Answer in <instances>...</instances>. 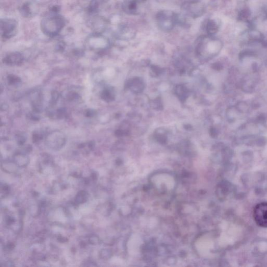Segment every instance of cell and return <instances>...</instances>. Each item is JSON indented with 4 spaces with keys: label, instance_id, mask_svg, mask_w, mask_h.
<instances>
[{
    "label": "cell",
    "instance_id": "cell-1",
    "mask_svg": "<svg viewBox=\"0 0 267 267\" xmlns=\"http://www.w3.org/2000/svg\"><path fill=\"white\" fill-rule=\"evenodd\" d=\"M64 26V19L61 16L57 14L45 17L41 21L42 32L50 37L58 35Z\"/></svg>",
    "mask_w": 267,
    "mask_h": 267
},
{
    "label": "cell",
    "instance_id": "cell-2",
    "mask_svg": "<svg viewBox=\"0 0 267 267\" xmlns=\"http://www.w3.org/2000/svg\"><path fill=\"white\" fill-rule=\"evenodd\" d=\"M66 142V137L62 132L53 131L50 133L46 137V144L48 147L53 150L62 148Z\"/></svg>",
    "mask_w": 267,
    "mask_h": 267
},
{
    "label": "cell",
    "instance_id": "cell-3",
    "mask_svg": "<svg viewBox=\"0 0 267 267\" xmlns=\"http://www.w3.org/2000/svg\"><path fill=\"white\" fill-rule=\"evenodd\" d=\"M178 15L170 12L163 11L159 12L157 15V19L160 28L164 30H169L174 27L177 22Z\"/></svg>",
    "mask_w": 267,
    "mask_h": 267
},
{
    "label": "cell",
    "instance_id": "cell-4",
    "mask_svg": "<svg viewBox=\"0 0 267 267\" xmlns=\"http://www.w3.org/2000/svg\"><path fill=\"white\" fill-rule=\"evenodd\" d=\"M16 21L12 19H3L0 21L1 35L2 38L8 39L14 37L17 33Z\"/></svg>",
    "mask_w": 267,
    "mask_h": 267
},
{
    "label": "cell",
    "instance_id": "cell-5",
    "mask_svg": "<svg viewBox=\"0 0 267 267\" xmlns=\"http://www.w3.org/2000/svg\"><path fill=\"white\" fill-rule=\"evenodd\" d=\"M255 221L258 226L267 228V202L257 204L253 212Z\"/></svg>",
    "mask_w": 267,
    "mask_h": 267
},
{
    "label": "cell",
    "instance_id": "cell-6",
    "mask_svg": "<svg viewBox=\"0 0 267 267\" xmlns=\"http://www.w3.org/2000/svg\"><path fill=\"white\" fill-rule=\"evenodd\" d=\"M126 89L136 94L142 93L145 88V83L143 79L136 77L128 79L125 83Z\"/></svg>",
    "mask_w": 267,
    "mask_h": 267
},
{
    "label": "cell",
    "instance_id": "cell-7",
    "mask_svg": "<svg viewBox=\"0 0 267 267\" xmlns=\"http://www.w3.org/2000/svg\"><path fill=\"white\" fill-rule=\"evenodd\" d=\"M37 5L31 2H27L23 4L19 8V12L22 16L26 18H29L34 16L37 14Z\"/></svg>",
    "mask_w": 267,
    "mask_h": 267
},
{
    "label": "cell",
    "instance_id": "cell-8",
    "mask_svg": "<svg viewBox=\"0 0 267 267\" xmlns=\"http://www.w3.org/2000/svg\"><path fill=\"white\" fill-rule=\"evenodd\" d=\"M24 61V56L19 52H13L3 59V62L7 65H19Z\"/></svg>",
    "mask_w": 267,
    "mask_h": 267
},
{
    "label": "cell",
    "instance_id": "cell-9",
    "mask_svg": "<svg viewBox=\"0 0 267 267\" xmlns=\"http://www.w3.org/2000/svg\"><path fill=\"white\" fill-rule=\"evenodd\" d=\"M174 93L177 97L183 102L185 101L189 96V89L184 85L176 86L175 88Z\"/></svg>",
    "mask_w": 267,
    "mask_h": 267
},
{
    "label": "cell",
    "instance_id": "cell-10",
    "mask_svg": "<svg viewBox=\"0 0 267 267\" xmlns=\"http://www.w3.org/2000/svg\"><path fill=\"white\" fill-rule=\"evenodd\" d=\"M14 160L16 165L19 167H25L29 162V158L23 153H17L14 156Z\"/></svg>",
    "mask_w": 267,
    "mask_h": 267
},
{
    "label": "cell",
    "instance_id": "cell-11",
    "mask_svg": "<svg viewBox=\"0 0 267 267\" xmlns=\"http://www.w3.org/2000/svg\"><path fill=\"white\" fill-rule=\"evenodd\" d=\"M101 97L106 102H112L115 99V93L111 88H106L102 91Z\"/></svg>",
    "mask_w": 267,
    "mask_h": 267
},
{
    "label": "cell",
    "instance_id": "cell-12",
    "mask_svg": "<svg viewBox=\"0 0 267 267\" xmlns=\"http://www.w3.org/2000/svg\"><path fill=\"white\" fill-rule=\"evenodd\" d=\"M154 138L156 140L161 144H165L167 143V132L163 128H158L156 130L154 134Z\"/></svg>",
    "mask_w": 267,
    "mask_h": 267
},
{
    "label": "cell",
    "instance_id": "cell-13",
    "mask_svg": "<svg viewBox=\"0 0 267 267\" xmlns=\"http://www.w3.org/2000/svg\"><path fill=\"white\" fill-rule=\"evenodd\" d=\"M219 27L217 22L213 20H209L206 24V31L208 35H212L215 34L218 31Z\"/></svg>",
    "mask_w": 267,
    "mask_h": 267
},
{
    "label": "cell",
    "instance_id": "cell-14",
    "mask_svg": "<svg viewBox=\"0 0 267 267\" xmlns=\"http://www.w3.org/2000/svg\"><path fill=\"white\" fill-rule=\"evenodd\" d=\"M99 0H91L88 7V11L90 13H96L99 8Z\"/></svg>",
    "mask_w": 267,
    "mask_h": 267
},
{
    "label": "cell",
    "instance_id": "cell-15",
    "mask_svg": "<svg viewBox=\"0 0 267 267\" xmlns=\"http://www.w3.org/2000/svg\"><path fill=\"white\" fill-rule=\"evenodd\" d=\"M88 194L86 191H81L78 193V195L76 197V202L78 204H83L86 201L87 199Z\"/></svg>",
    "mask_w": 267,
    "mask_h": 267
},
{
    "label": "cell",
    "instance_id": "cell-16",
    "mask_svg": "<svg viewBox=\"0 0 267 267\" xmlns=\"http://www.w3.org/2000/svg\"><path fill=\"white\" fill-rule=\"evenodd\" d=\"M139 1V0H131L128 2L127 6H126V8L128 9V11L131 12L132 13L135 12L137 9L138 2Z\"/></svg>",
    "mask_w": 267,
    "mask_h": 267
},
{
    "label": "cell",
    "instance_id": "cell-17",
    "mask_svg": "<svg viewBox=\"0 0 267 267\" xmlns=\"http://www.w3.org/2000/svg\"><path fill=\"white\" fill-rule=\"evenodd\" d=\"M7 78H8V83L12 85H16L21 82V78H19V76H16L15 75H9Z\"/></svg>",
    "mask_w": 267,
    "mask_h": 267
},
{
    "label": "cell",
    "instance_id": "cell-18",
    "mask_svg": "<svg viewBox=\"0 0 267 267\" xmlns=\"http://www.w3.org/2000/svg\"><path fill=\"white\" fill-rule=\"evenodd\" d=\"M151 106L153 109L156 110H161L163 107L160 98H157L152 100V102H151Z\"/></svg>",
    "mask_w": 267,
    "mask_h": 267
},
{
    "label": "cell",
    "instance_id": "cell-19",
    "mask_svg": "<svg viewBox=\"0 0 267 267\" xmlns=\"http://www.w3.org/2000/svg\"><path fill=\"white\" fill-rule=\"evenodd\" d=\"M129 134H130V130L124 128H120L119 130H117L115 133V135L119 137L126 136L128 135Z\"/></svg>",
    "mask_w": 267,
    "mask_h": 267
},
{
    "label": "cell",
    "instance_id": "cell-20",
    "mask_svg": "<svg viewBox=\"0 0 267 267\" xmlns=\"http://www.w3.org/2000/svg\"><path fill=\"white\" fill-rule=\"evenodd\" d=\"M42 134L39 133V132H34L32 135V141L33 143H36L40 141L43 138Z\"/></svg>",
    "mask_w": 267,
    "mask_h": 267
},
{
    "label": "cell",
    "instance_id": "cell-21",
    "mask_svg": "<svg viewBox=\"0 0 267 267\" xmlns=\"http://www.w3.org/2000/svg\"><path fill=\"white\" fill-rule=\"evenodd\" d=\"M59 97V93L58 91H53L51 93V103L52 104H54L56 103Z\"/></svg>",
    "mask_w": 267,
    "mask_h": 267
},
{
    "label": "cell",
    "instance_id": "cell-22",
    "mask_svg": "<svg viewBox=\"0 0 267 267\" xmlns=\"http://www.w3.org/2000/svg\"><path fill=\"white\" fill-rule=\"evenodd\" d=\"M151 70L154 76H158L162 73V69L155 65H152L151 67Z\"/></svg>",
    "mask_w": 267,
    "mask_h": 267
},
{
    "label": "cell",
    "instance_id": "cell-23",
    "mask_svg": "<svg viewBox=\"0 0 267 267\" xmlns=\"http://www.w3.org/2000/svg\"><path fill=\"white\" fill-rule=\"evenodd\" d=\"M26 137L22 134L17 136V142L19 146H22L26 142Z\"/></svg>",
    "mask_w": 267,
    "mask_h": 267
},
{
    "label": "cell",
    "instance_id": "cell-24",
    "mask_svg": "<svg viewBox=\"0 0 267 267\" xmlns=\"http://www.w3.org/2000/svg\"><path fill=\"white\" fill-rule=\"evenodd\" d=\"M38 113V112L35 111V113H29V115H28L29 119L32 120H34V121H38L40 119L39 115L37 114Z\"/></svg>",
    "mask_w": 267,
    "mask_h": 267
},
{
    "label": "cell",
    "instance_id": "cell-25",
    "mask_svg": "<svg viewBox=\"0 0 267 267\" xmlns=\"http://www.w3.org/2000/svg\"><path fill=\"white\" fill-rule=\"evenodd\" d=\"M96 114V112L95 110L92 109H88L86 110L85 112V116L88 117H94Z\"/></svg>",
    "mask_w": 267,
    "mask_h": 267
},
{
    "label": "cell",
    "instance_id": "cell-26",
    "mask_svg": "<svg viewBox=\"0 0 267 267\" xmlns=\"http://www.w3.org/2000/svg\"><path fill=\"white\" fill-rule=\"evenodd\" d=\"M249 15V13L247 10H243L239 14V17L241 19H246Z\"/></svg>",
    "mask_w": 267,
    "mask_h": 267
},
{
    "label": "cell",
    "instance_id": "cell-27",
    "mask_svg": "<svg viewBox=\"0 0 267 267\" xmlns=\"http://www.w3.org/2000/svg\"><path fill=\"white\" fill-rule=\"evenodd\" d=\"M79 97V96L78 95V93H70L67 96V99L70 100H75L76 99L78 98Z\"/></svg>",
    "mask_w": 267,
    "mask_h": 267
},
{
    "label": "cell",
    "instance_id": "cell-28",
    "mask_svg": "<svg viewBox=\"0 0 267 267\" xmlns=\"http://www.w3.org/2000/svg\"><path fill=\"white\" fill-rule=\"evenodd\" d=\"M61 10V8L59 5H54L50 8V11L53 14H58Z\"/></svg>",
    "mask_w": 267,
    "mask_h": 267
},
{
    "label": "cell",
    "instance_id": "cell-29",
    "mask_svg": "<svg viewBox=\"0 0 267 267\" xmlns=\"http://www.w3.org/2000/svg\"><path fill=\"white\" fill-rule=\"evenodd\" d=\"M98 238L96 235H93L90 238L89 241L90 243L93 244H96L98 243Z\"/></svg>",
    "mask_w": 267,
    "mask_h": 267
},
{
    "label": "cell",
    "instance_id": "cell-30",
    "mask_svg": "<svg viewBox=\"0 0 267 267\" xmlns=\"http://www.w3.org/2000/svg\"><path fill=\"white\" fill-rule=\"evenodd\" d=\"M65 46V43L63 42H61L59 43L58 46H56V50H58L59 51H62L64 50Z\"/></svg>",
    "mask_w": 267,
    "mask_h": 267
}]
</instances>
